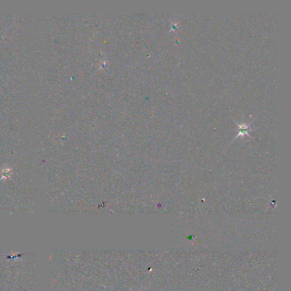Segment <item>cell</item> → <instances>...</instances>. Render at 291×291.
<instances>
[{
  "mask_svg": "<svg viewBox=\"0 0 291 291\" xmlns=\"http://www.w3.org/2000/svg\"><path fill=\"white\" fill-rule=\"evenodd\" d=\"M238 124V123H237ZM238 126H239V134L237 136V137L239 136V135H245V134H248V132L249 131L251 130V128H250L249 125H239L238 124Z\"/></svg>",
  "mask_w": 291,
  "mask_h": 291,
  "instance_id": "cell-1",
  "label": "cell"
}]
</instances>
